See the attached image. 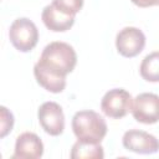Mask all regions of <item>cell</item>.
<instances>
[{
    "label": "cell",
    "mask_w": 159,
    "mask_h": 159,
    "mask_svg": "<svg viewBox=\"0 0 159 159\" xmlns=\"http://www.w3.org/2000/svg\"><path fill=\"white\" fill-rule=\"evenodd\" d=\"M72 130L78 140L101 143L107 134V123L93 111H80L72 118Z\"/></svg>",
    "instance_id": "7a4b0ae2"
},
{
    "label": "cell",
    "mask_w": 159,
    "mask_h": 159,
    "mask_svg": "<svg viewBox=\"0 0 159 159\" xmlns=\"http://www.w3.org/2000/svg\"><path fill=\"white\" fill-rule=\"evenodd\" d=\"M132 114L134 119L143 124L159 122V96L154 93H140L133 99Z\"/></svg>",
    "instance_id": "5b68a950"
},
{
    "label": "cell",
    "mask_w": 159,
    "mask_h": 159,
    "mask_svg": "<svg viewBox=\"0 0 159 159\" xmlns=\"http://www.w3.org/2000/svg\"><path fill=\"white\" fill-rule=\"evenodd\" d=\"M133 98L129 92L123 88L109 89L101 101L102 112L113 119L123 118L129 112H132Z\"/></svg>",
    "instance_id": "277c9868"
},
{
    "label": "cell",
    "mask_w": 159,
    "mask_h": 159,
    "mask_svg": "<svg viewBox=\"0 0 159 159\" xmlns=\"http://www.w3.org/2000/svg\"><path fill=\"white\" fill-rule=\"evenodd\" d=\"M52 5L63 14L76 15L83 6V0H52Z\"/></svg>",
    "instance_id": "5bb4252c"
},
{
    "label": "cell",
    "mask_w": 159,
    "mask_h": 159,
    "mask_svg": "<svg viewBox=\"0 0 159 159\" xmlns=\"http://www.w3.org/2000/svg\"><path fill=\"white\" fill-rule=\"evenodd\" d=\"M122 142L127 150L138 154H153L159 150V140L153 134L138 129L125 132Z\"/></svg>",
    "instance_id": "ba28073f"
},
{
    "label": "cell",
    "mask_w": 159,
    "mask_h": 159,
    "mask_svg": "<svg viewBox=\"0 0 159 159\" xmlns=\"http://www.w3.org/2000/svg\"><path fill=\"white\" fill-rule=\"evenodd\" d=\"M43 154V144L41 139L31 132H25L16 138L15 153L12 158L20 159H37Z\"/></svg>",
    "instance_id": "9c48e42d"
},
{
    "label": "cell",
    "mask_w": 159,
    "mask_h": 159,
    "mask_svg": "<svg viewBox=\"0 0 159 159\" xmlns=\"http://www.w3.org/2000/svg\"><path fill=\"white\" fill-rule=\"evenodd\" d=\"M41 19L45 24V26L55 32H63L67 31L72 27L75 24V16L73 15H67L57 10L52 4L47 5L43 7Z\"/></svg>",
    "instance_id": "8fae6325"
},
{
    "label": "cell",
    "mask_w": 159,
    "mask_h": 159,
    "mask_svg": "<svg viewBox=\"0 0 159 159\" xmlns=\"http://www.w3.org/2000/svg\"><path fill=\"white\" fill-rule=\"evenodd\" d=\"M140 76L148 82H159V51L147 55L139 67Z\"/></svg>",
    "instance_id": "4fadbf2b"
},
{
    "label": "cell",
    "mask_w": 159,
    "mask_h": 159,
    "mask_svg": "<svg viewBox=\"0 0 159 159\" xmlns=\"http://www.w3.org/2000/svg\"><path fill=\"white\" fill-rule=\"evenodd\" d=\"M39 62L60 75L67 76L77 63V55L71 45L53 41L45 46Z\"/></svg>",
    "instance_id": "6da1fadb"
},
{
    "label": "cell",
    "mask_w": 159,
    "mask_h": 159,
    "mask_svg": "<svg viewBox=\"0 0 159 159\" xmlns=\"http://www.w3.org/2000/svg\"><path fill=\"white\" fill-rule=\"evenodd\" d=\"M42 129L50 135H60L65 129V116L62 108L56 102H45L37 112Z\"/></svg>",
    "instance_id": "52a82bcc"
},
{
    "label": "cell",
    "mask_w": 159,
    "mask_h": 159,
    "mask_svg": "<svg viewBox=\"0 0 159 159\" xmlns=\"http://www.w3.org/2000/svg\"><path fill=\"white\" fill-rule=\"evenodd\" d=\"M145 46V36L142 30L127 26L122 29L116 37L117 51L124 57H135L139 55Z\"/></svg>",
    "instance_id": "8992f818"
},
{
    "label": "cell",
    "mask_w": 159,
    "mask_h": 159,
    "mask_svg": "<svg viewBox=\"0 0 159 159\" xmlns=\"http://www.w3.org/2000/svg\"><path fill=\"white\" fill-rule=\"evenodd\" d=\"M34 75L37 83L48 92L60 93L66 87V76L47 68L46 66L41 65L39 61L34 66Z\"/></svg>",
    "instance_id": "30bf717a"
},
{
    "label": "cell",
    "mask_w": 159,
    "mask_h": 159,
    "mask_svg": "<svg viewBox=\"0 0 159 159\" xmlns=\"http://www.w3.org/2000/svg\"><path fill=\"white\" fill-rule=\"evenodd\" d=\"M130 1L139 7H149V6L159 5V0H130Z\"/></svg>",
    "instance_id": "2e32d148"
},
{
    "label": "cell",
    "mask_w": 159,
    "mask_h": 159,
    "mask_svg": "<svg viewBox=\"0 0 159 159\" xmlns=\"http://www.w3.org/2000/svg\"><path fill=\"white\" fill-rule=\"evenodd\" d=\"M9 37L16 50L20 52H29L37 45L39 30L27 17H19L11 24Z\"/></svg>",
    "instance_id": "3957f363"
},
{
    "label": "cell",
    "mask_w": 159,
    "mask_h": 159,
    "mask_svg": "<svg viewBox=\"0 0 159 159\" xmlns=\"http://www.w3.org/2000/svg\"><path fill=\"white\" fill-rule=\"evenodd\" d=\"M0 109H1V132H0V137L4 138L12 129V125H14V116L4 106H1Z\"/></svg>",
    "instance_id": "9a60e30c"
},
{
    "label": "cell",
    "mask_w": 159,
    "mask_h": 159,
    "mask_svg": "<svg viewBox=\"0 0 159 159\" xmlns=\"http://www.w3.org/2000/svg\"><path fill=\"white\" fill-rule=\"evenodd\" d=\"M104 157L103 148L99 143H88L77 140L71 150L72 159H102Z\"/></svg>",
    "instance_id": "7c38bea8"
}]
</instances>
